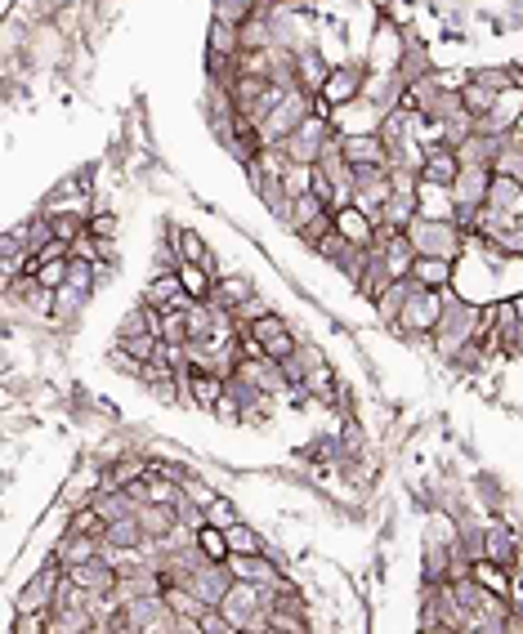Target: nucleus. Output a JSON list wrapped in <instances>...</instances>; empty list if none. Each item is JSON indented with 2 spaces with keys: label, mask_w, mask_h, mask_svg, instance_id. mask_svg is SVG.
Returning <instances> with one entry per match:
<instances>
[{
  "label": "nucleus",
  "mask_w": 523,
  "mask_h": 634,
  "mask_svg": "<svg viewBox=\"0 0 523 634\" xmlns=\"http://www.w3.org/2000/svg\"><path fill=\"white\" fill-rule=\"evenodd\" d=\"M443 304H448V291H425V286H407V300L398 322H389L398 335L416 340V335H434L443 322Z\"/></svg>",
  "instance_id": "obj_1"
},
{
  "label": "nucleus",
  "mask_w": 523,
  "mask_h": 634,
  "mask_svg": "<svg viewBox=\"0 0 523 634\" xmlns=\"http://www.w3.org/2000/svg\"><path fill=\"white\" fill-rule=\"evenodd\" d=\"M461 170H465L461 148H452V143H430V148L421 152L416 175H421V184H430V188H452L456 179H461Z\"/></svg>",
  "instance_id": "obj_2"
},
{
  "label": "nucleus",
  "mask_w": 523,
  "mask_h": 634,
  "mask_svg": "<svg viewBox=\"0 0 523 634\" xmlns=\"http://www.w3.org/2000/svg\"><path fill=\"white\" fill-rule=\"evenodd\" d=\"M251 340L260 344L269 362H287L291 353L300 349V340H296V331H291V322H282L278 313H264L260 322H251Z\"/></svg>",
  "instance_id": "obj_3"
},
{
  "label": "nucleus",
  "mask_w": 523,
  "mask_h": 634,
  "mask_svg": "<svg viewBox=\"0 0 523 634\" xmlns=\"http://www.w3.org/2000/svg\"><path fill=\"white\" fill-rule=\"evenodd\" d=\"M363 90H367V72H363V67H354V63L331 67L327 85L318 90V103H322L327 112H331V108H345V103H354Z\"/></svg>",
  "instance_id": "obj_4"
},
{
  "label": "nucleus",
  "mask_w": 523,
  "mask_h": 634,
  "mask_svg": "<svg viewBox=\"0 0 523 634\" xmlns=\"http://www.w3.org/2000/svg\"><path fill=\"white\" fill-rule=\"evenodd\" d=\"M331 224H336V233L345 237V242L376 246V215H372V210H363L358 201H345V206L331 210Z\"/></svg>",
  "instance_id": "obj_5"
},
{
  "label": "nucleus",
  "mask_w": 523,
  "mask_h": 634,
  "mask_svg": "<svg viewBox=\"0 0 523 634\" xmlns=\"http://www.w3.org/2000/svg\"><path fill=\"white\" fill-rule=\"evenodd\" d=\"M456 277V259L448 255H416L412 268H407V282L425 286V291H448Z\"/></svg>",
  "instance_id": "obj_6"
},
{
  "label": "nucleus",
  "mask_w": 523,
  "mask_h": 634,
  "mask_svg": "<svg viewBox=\"0 0 523 634\" xmlns=\"http://www.w3.org/2000/svg\"><path fill=\"white\" fill-rule=\"evenodd\" d=\"M228 568H233L237 581H255V585H278L282 568L269 559V550L260 554H228Z\"/></svg>",
  "instance_id": "obj_7"
},
{
  "label": "nucleus",
  "mask_w": 523,
  "mask_h": 634,
  "mask_svg": "<svg viewBox=\"0 0 523 634\" xmlns=\"http://www.w3.org/2000/svg\"><path fill=\"white\" fill-rule=\"evenodd\" d=\"M349 166H389V148L380 134H340Z\"/></svg>",
  "instance_id": "obj_8"
},
{
  "label": "nucleus",
  "mask_w": 523,
  "mask_h": 634,
  "mask_svg": "<svg viewBox=\"0 0 523 634\" xmlns=\"http://www.w3.org/2000/svg\"><path fill=\"white\" fill-rule=\"evenodd\" d=\"M144 304H148V309H157V313L161 309H175V304H188L179 273H152V282H148V291H144Z\"/></svg>",
  "instance_id": "obj_9"
},
{
  "label": "nucleus",
  "mask_w": 523,
  "mask_h": 634,
  "mask_svg": "<svg viewBox=\"0 0 523 634\" xmlns=\"http://www.w3.org/2000/svg\"><path fill=\"white\" fill-rule=\"evenodd\" d=\"M255 295V286H251V277H220L215 282V295H211V304L220 313H237L246 300Z\"/></svg>",
  "instance_id": "obj_10"
},
{
  "label": "nucleus",
  "mask_w": 523,
  "mask_h": 634,
  "mask_svg": "<svg viewBox=\"0 0 523 634\" xmlns=\"http://www.w3.org/2000/svg\"><path fill=\"white\" fill-rule=\"evenodd\" d=\"M483 559H492V563H501V568H510V572H515V563H519L515 536H510L506 527H497V523H492L488 532H483Z\"/></svg>",
  "instance_id": "obj_11"
},
{
  "label": "nucleus",
  "mask_w": 523,
  "mask_h": 634,
  "mask_svg": "<svg viewBox=\"0 0 523 634\" xmlns=\"http://www.w3.org/2000/svg\"><path fill=\"white\" fill-rule=\"evenodd\" d=\"M470 581H474V585H483L488 594H506V599H510V581H515V572L501 568V563H492V559H474Z\"/></svg>",
  "instance_id": "obj_12"
},
{
  "label": "nucleus",
  "mask_w": 523,
  "mask_h": 634,
  "mask_svg": "<svg viewBox=\"0 0 523 634\" xmlns=\"http://www.w3.org/2000/svg\"><path fill=\"white\" fill-rule=\"evenodd\" d=\"M193 541H197V550H202L206 559H215V563H228V554H233V550H228V532L220 523H211V518L193 532Z\"/></svg>",
  "instance_id": "obj_13"
},
{
  "label": "nucleus",
  "mask_w": 523,
  "mask_h": 634,
  "mask_svg": "<svg viewBox=\"0 0 523 634\" xmlns=\"http://www.w3.org/2000/svg\"><path fill=\"white\" fill-rule=\"evenodd\" d=\"M179 255L193 259V264H211L215 268V255L206 251V237L197 233V228H179ZM215 273H220V268H215Z\"/></svg>",
  "instance_id": "obj_14"
},
{
  "label": "nucleus",
  "mask_w": 523,
  "mask_h": 634,
  "mask_svg": "<svg viewBox=\"0 0 523 634\" xmlns=\"http://www.w3.org/2000/svg\"><path fill=\"white\" fill-rule=\"evenodd\" d=\"M224 532H228V550H233V554H260L264 550V541L242 523V518H237L233 527H224Z\"/></svg>",
  "instance_id": "obj_15"
},
{
  "label": "nucleus",
  "mask_w": 523,
  "mask_h": 634,
  "mask_svg": "<svg viewBox=\"0 0 523 634\" xmlns=\"http://www.w3.org/2000/svg\"><path fill=\"white\" fill-rule=\"evenodd\" d=\"M206 518H211V523H220V527H233V523H237V509H233V501L215 496V501L206 505Z\"/></svg>",
  "instance_id": "obj_16"
},
{
  "label": "nucleus",
  "mask_w": 523,
  "mask_h": 634,
  "mask_svg": "<svg viewBox=\"0 0 523 634\" xmlns=\"http://www.w3.org/2000/svg\"><path fill=\"white\" fill-rule=\"evenodd\" d=\"M90 237H99V242H117V219L112 215H90V228H85Z\"/></svg>",
  "instance_id": "obj_17"
}]
</instances>
